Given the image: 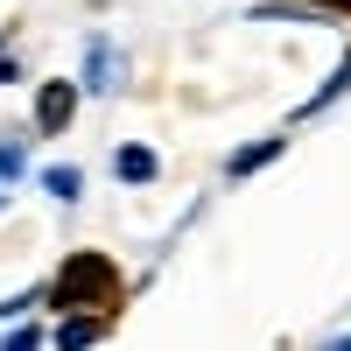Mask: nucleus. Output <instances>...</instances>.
Masks as SVG:
<instances>
[{"label":"nucleus","mask_w":351,"mask_h":351,"mask_svg":"<svg viewBox=\"0 0 351 351\" xmlns=\"http://www.w3.org/2000/svg\"><path fill=\"white\" fill-rule=\"evenodd\" d=\"M77 183H84L77 169H49V176H43V190H49V197H64V204L77 197Z\"/></svg>","instance_id":"39448f33"},{"label":"nucleus","mask_w":351,"mask_h":351,"mask_svg":"<svg viewBox=\"0 0 351 351\" xmlns=\"http://www.w3.org/2000/svg\"><path fill=\"white\" fill-rule=\"evenodd\" d=\"M71 106H77L71 84H43V99H36V127H43V134H56V127L71 120Z\"/></svg>","instance_id":"f257e3e1"},{"label":"nucleus","mask_w":351,"mask_h":351,"mask_svg":"<svg viewBox=\"0 0 351 351\" xmlns=\"http://www.w3.org/2000/svg\"><path fill=\"white\" fill-rule=\"evenodd\" d=\"M337 351H351V344H337Z\"/></svg>","instance_id":"0eeeda50"},{"label":"nucleus","mask_w":351,"mask_h":351,"mask_svg":"<svg viewBox=\"0 0 351 351\" xmlns=\"http://www.w3.org/2000/svg\"><path fill=\"white\" fill-rule=\"evenodd\" d=\"M281 148H288V134H267V141H253L246 155H232V176H253V169H267Z\"/></svg>","instance_id":"f03ea898"},{"label":"nucleus","mask_w":351,"mask_h":351,"mask_svg":"<svg viewBox=\"0 0 351 351\" xmlns=\"http://www.w3.org/2000/svg\"><path fill=\"white\" fill-rule=\"evenodd\" d=\"M36 344H43V330H14V337L0 344V351H36Z\"/></svg>","instance_id":"423d86ee"},{"label":"nucleus","mask_w":351,"mask_h":351,"mask_svg":"<svg viewBox=\"0 0 351 351\" xmlns=\"http://www.w3.org/2000/svg\"><path fill=\"white\" fill-rule=\"evenodd\" d=\"M92 337H99V324H92V316H77V324H64V330H56V344H64V351H84Z\"/></svg>","instance_id":"20e7f679"},{"label":"nucleus","mask_w":351,"mask_h":351,"mask_svg":"<svg viewBox=\"0 0 351 351\" xmlns=\"http://www.w3.org/2000/svg\"><path fill=\"white\" fill-rule=\"evenodd\" d=\"M112 169H120L127 183H155V155H148V148H120V155H112Z\"/></svg>","instance_id":"7ed1b4c3"}]
</instances>
